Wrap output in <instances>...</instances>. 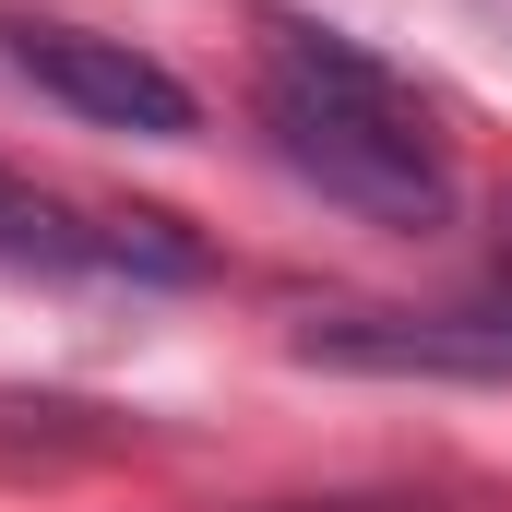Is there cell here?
Listing matches in <instances>:
<instances>
[{
  "label": "cell",
  "instance_id": "7a4b0ae2",
  "mask_svg": "<svg viewBox=\"0 0 512 512\" xmlns=\"http://www.w3.org/2000/svg\"><path fill=\"white\" fill-rule=\"evenodd\" d=\"M0 48H12L24 84H48L72 120H96V131H143V143L191 131V84L167 60H143L131 36H96V24H0Z\"/></svg>",
  "mask_w": 512,
  "mask_h": 512
},
{
  "label": "cell",
  "instance_id": "277c9868",
  "mask_svg": "<svg viewBox=\"0 0 512 512\" xmlns=\"http://www.w3.org/2000/svg\"><path fill=\"white\" fill-rule=\"evenodd\" d=\"M0 262H48V274H155V286H191L203 251L167 227V215H72L48 191H24L0 167Z\"/></svg>",
  "mask_w": 512,
  "mask_h": 512
},
{
  "label": "cell",
  "instance_id": "3957f363",
  "mask_svg": "<svg viewBox=\"0 0 512 512\" xmlns=\"http://www.w3.org/2000/svg\"><path fill=\"white\" fill-rule=\"evenodd\" d=\"M298 358L370 370V382H512V322H477V310H310Z\"/></svg>",
  "mask_w": 512,
  "mask_h": 512
},
{
  "label": "cell",
  "instance_id": "6da1fadb",
  "mask_svg": "<svg viewBox=\"0 0 512 512\" xmlns=\"http://www.w3.org/2000/svg\"><path fill=\"white\" fill-rule=\"evenodd\" d=\"M262 131H274V155H286L322 203L370 215L393 239H441V227L465 215V179H453L429 108H346V96L262 84Z\"/></svg>",
  "mask_w": 512,
  "mask_h": 512
}]
</instances>
